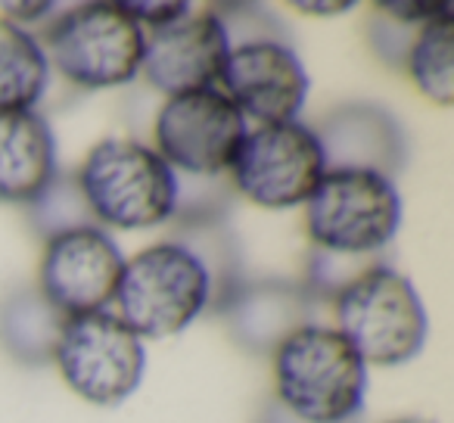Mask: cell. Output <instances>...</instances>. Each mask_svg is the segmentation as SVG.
Here are the masks:
<instances>
[{
  "mask_svg": "<svg viewBox=\"0 0 454 423\" xmlns=\"http://www.w3.org/2000/svg\"><path fill=\"white\" fill-rule=\"evenodd\" d=\"M274 389L302 423H348L367 396V364L327 324H305L274 349Z\"/></svg>",
  "mask_w": 454,
  "mask_h": 423,
  "instance_id": "cell-1",
  "label": "cell"
},
{
  "mask_svg": "<svg viewBox=\"0 0 454 423\" xmlns=\"http://www.w3.org/2000/svg\"><path fill=\"white\" fill-rule=\"evenodd\" d=\"M78 187L94 222L115 231H150L177 212L181 187L153 146L131 137H103L78 168Z\"/></svg>",
  "mask_w": 454,
  "mask_h": 423,
  "instance_id": "cell-2",
  "label": "cell"
},
{
  "mask_svg": "<svg viewBox=\"0 0 454 423\" xmlns=\"http://www.w3.org/2000/svg\"><path fill=\"white\" fill-rule=\"evenodd\" d=\"M336 330L352 342L364 364L402 367L423 352L429 317L411 278L392 265L352 274L333 296Z\"/></svg>",
  "mask_w": 454,
  "mask_h": 423,
  "instance_id": "cell-3",
  "label": "cell"
},
{
  "mask_svg": "<svg viewBox=\"0 0 454 423\" xmlns=\"http://www.w3.org/2000/svg\"><path fill=\"white\" fill-rule=\"evenodd\" d=\"M115 305L140 340H168L212 305V278L190 243H153L125 259Z\"/></svg>",
  "mask_w": 454,
  "mask_h": 423,
  "instance_id": "cell-4",
  "label": "cell"
},
{
  "mask_svg": "<svg viewBox=\"0 0 454 423\" xmlns=\"http://www.w3.org/2000/svg\"><path fill=\"white\" fill-rule=\"evenodd\" d=\"M402 224L392 177L367 168H327L305 202V231L324 255H371L389 247Z\"/></svg>",
  "mask_w": 454,
  "mask_h": 423,
  "instance_id": "cell-5",
  "label": "cell"
},
{
  "mask_svg": "<svg viewBox=\"0 0 454 423\" xmlns=\"http://www.w3.org/2000/svg\"><path fill=\"white\" fill-rule=\"evenodd\" d=\"M146 32L121 4H82L47 32V59L75 88H121L140 75Z\"/></svg>",
  "mask_w": 454,
  "mask_h": 423,
  "instance_id": "cell-6",
  "label": "cell"
},
{
  "mask_svg": "<svg viewBox=\"0 0 454 423\" xmlns=\"http://www.w3.org/2000/svg\"><path fill=\"white\" fill-rule=\"evenodd\" d=\"M53 361L78 398L115 408L137 392L146 371V346L119 315L106 309L66 317Z\"/></svg>",
  "mask_w": 454,
  "mask_h": 423,
  "instance_id": "cell-7",
  "label": "cell"
},
{
  "mask_svg": "<svg viewBox=\"0 0 454 423\" xmlns=\"http://www.w3.org/2000/svg\"><path fill=\"white\" fill-rule=\"evenodd\" d=\"M324 171L327 162L315 128L299 119L247 131V140L231 165L234 187L262 208L305 206Z\"/></svg>",
  "mask_w": 454,
  "mask_h": 423,
  "instance_id": "cell-8",
  "label": "cell"
},
{
  "mask_svg": "<svg viewBox=\"0 0 454 423\" xmlns=\"http://www.w3.org/2000/svg\"><path fill=\"white\" fill-rule=\"evenodd\" d=\"M247 131V119L221 90L200 88L162 103L153 128V150L171 165V171L218 177L231 171Z\"/></svg>",
  "mask_w": 454,
  "mask_h": 423,
  "instance_id": "cell-9",
  "label": "cell"
},
{
  "mask_svg": "<svg viewBox=\"0 0 454 423\" xmlns=\"http://www.w3.org/2000/svg\"><path fill=\"white\" fill-rule=\"evenodd\" d=\"M121 255L119 243L97 224L75 228L47 240L38 268V290L63 317L106 311L119 290Z\"/></svg>",
  "mask_w": 454,
  "mask_h": 423,
  "instance_id": "cell-10",
  "label": "cell"
},
{
  "mask_svg": "<svg viewBox=\"0 0 454 423\" xmlns=\"http://www.w3.org/2000/svg\"><path fill=\"white\" fill-rule=\"evenodd\" d=\"M221 94L259 125L296 121L309 100V72L280 38H247L231 44L221 69Z\"/></svg>",
  "mask_w": 454,
  "mask_h": 423,
  "instance_id": "cell-11",
  "label": "cell"
},
{
  "mask_svg": "<svg viewBox=\"0 0 454 423\" xmlns=\"http://www.w3.org/2000/svg\"><path fill=\"white\" fill-rule=\"evenodd\" d=\"M231 53V35L215 10L181 16L177 22L153 28L144 44L140 72L165 97L215 88L224 59Z\"/></svg>",
  "mask_w": 454,
  "mask_h": 423,
  "instance_id": "cell-12",
  "label": "cell"
},
{
  "mask_svg": "<svg viewBox=\"0 0 454 423\" xmlns=\"http://www.w3.org/2000/svg\"><path fill=\"white\" fill-rule=\"evenodd\" d=\"M315 134L327 168H367L392 177L404 165L402 125L373 103L333 109Z\"/></svg>",
  "mask_w": 454,
  "mask_h": 423,
  "instance_id": "cell-13",
  "label": "cell"
},
{
  "mask_svg": "<svg viewBox=\"0 0 454 423\" xmlns=\"http://www.w3.org/2000/svg\"><path fill=\"white\" fill-rule=\"evenodd\" d=\"M311 309V290L278 280L237 286L221 311L227 315V330L249 352L278 349L293 330L305 327Z\"/></svg>",
  "mask_w": 454,
  "mask_h": 423,
  "instance_id": "cell-14",
  "label": "cell"
},
{
  "mask_svg": "<svg viewBox=\"0 0 454 423\" xmlns=\"http://www.w3.org/2000/svg\"><path fill=\"white\" fill-rule=\"evenodd\" d=\"M57 137L38 109L0 113V202L32 206L57 177Z\"/></svg>",
  "mask_w": 454,
  "mask_h": 423,
  "instance_id": "cell-15",
  "label": "cell"
},
{
  "mask_svg": "<svg viewBox=\"0 0 454 423\" xmlns=\"http://www.w3.org/2000/svg\"><path fill=\"white\" fill-rule=\"evenodd\" d=\"M51 84L47 51L26 26L0 16V113H32Z\"/></svg>",
  "mask_w": 454,
  "mask_h": 423,
  "instance_id": "cell-16",
  "label": "cell"
},
{
  "mask_svg": "<svg viewBox=\"0 0 454 423\" xmlns=\"http://www.w3.org/2000/svg\"><path fill=\"white\" fill-rule=\"evenodd\" d=\"M66 317L41 296L38 286H26L0 305V346L20 364H47L57 352Z\"/></svg>",
  "mask_w": 454,
  "mask_h": 423,
  "instance_id": "cell-17",
  "label": "cell"
},
{
  "mask_svg": "<svg viewBox=\"0 0 454 423\" xmlns=\"http://www.w3.org/2000/svg\"><path fill=\"white\" fill-rule=\"evenodd\" d=\"M408 75L435 106L454 103V13L420 26L408 41Z\"/></svg>",
  "mask_w": 454,
  "mask_h": 423,
  "instance_id": "cell-18",
  "label": "cell"
},
{
  "mask_svg": "<svg viewBox=\"0 0 454 423\" xmlns=\"http://www.w3.org/2000/svg\"><path fill=\"white\" fill-rule=\"evenodd\" d=\"M28 208H32L35 231H38L44 240H51V237H57V234H66V231L88 228V224L94 222L88 202H84V196H82V187H78V177L59 175V171L44 187V193Z\"/></svg>",
  "mask_w": 454,
  "mask_h": 423,
  "instance_id": "cell-19",
  "label": "cell"
},
{
  "mask_svg": "<svg viewBox=\"0 0 454 423\" xmlns=\"http://www.w3.org/2000/svg\"><path fill=\"white\" fill-rule=\"evenodd\" d=\"M377 13H383L386 20H392L395 26H429V22L442 20V16L454 13L451 4H414V0H408V4H395V0H383V4H377Z\"/></svg>",
  "mask_w": 454,
  "mask_h": 423,
  "instance_id": "cell-20",
  "label": "cell"
},
{
  "mask_svg": "<svg viewBox=\"0 0 454 423\" xmlns=\"http://www.w3.org/2000/svg\"><path fill=\"white\" fill-rule=\"evenodd\" d=\"M121 7L128 10V16H131L134 22H137L140 28H162V26H171V22H177L181 16L190 13V4H150V0H128V4H121Z\"/></svg>",
  "mask_w": 454,
  "mask_h": 423,
  "instance_id": "cell-21",
  "label": "cell"
},
{
  "mask_svg": "<svg viewBox=\"0 0 454 423\" xmlns=\"http://www.w3.org/2000/svg\"><path fill=\"white\" fill-rule=\"evenodd\" d=\"M4 13H7L4 20L22 26V22H38L41 13H53V4H7Z\"/></svg>",
  "mask_w": 454,
  "mask_h": 423,
  "instance_id": "cell-22",
  "label": "cell"
},
{
  "mask_svg": "<svg viewBox=\"0 0 454 423\" xmlns=\"http://www.w3.org/2000/svg\"><path fill=\"white\" fill-rule=\"evenodd\" d=\"M293 7L305 16H340V13L355 10V4L352 0H342V4H293Z\"/></svg>",
  "mask_w": 454,
  "mask_h": 423,
  "instance_id": "cell-23",
  "label": "cell"
},
{
  "mask_svg": "<svg viewBox=\"0 0 454 423\" xmlns=\"http://www.w3.org/2000/svg\"><path fill=\"white\" fill-rule=\"evenodd\" d=\"M386 423H435V420L420 417V414H402V417H392V420H386Z\"/></svg>",
  "mask_w": 454,
  "mask_h": 423,
  "instance_id": "cell-24",
  "label": "cell"
}]
</instances>
